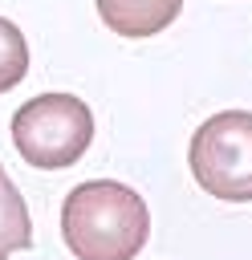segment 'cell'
<instances>
[{
  "mask_svg": "<svg viewBox=\"0 0 252 260\" xmlns=\"http://www.w3.org/2000/svg\"><path fill=\"white\" fill-rule=\"evenodd\" d=\"M24 73H28V41L12 20L0 16V93L20 85Z\"/></svg>",
  "mask_w": 252,
  "mask_h": 260,
  "instance_id": "6",
  "label": "cell"
},
{
  "mask_svg": "<svg viewBox=\"0 0 252 260\" xmlns=\"http://www.w3.org/2000/svg\"><path fill=\"white\" fill-rule=\"evenodd\" d=\"M61 236L77 260H134L146 248L150 211L134 187L93 179L65 195Z\"/></svg>",
  "mask_w": 252,
  "mask_h": 260,
  "instance_id": "1",
  "label": "cell"
},
{
  "mask_svg": "<svg viewBox=\"0 0 252 260\" xmlns=\"http://www.w3.org/2000/svg\"><path fill=\"white\" fill-rule=\"evenodd\" d=\"M195 183L224 203H252V110H219L191 134Z\"/></svg>",
  "mask_w": 252,
  "mask_h": 260,
  "instance_id": "3",
  "label": "cell"
},
{
  "mask_svg": "<svg viewBox=\"0 0 252 260\" xmlns=\"http://www.w3.org/2000/svg\"><path fill=\"white\" fill-rule=\"evenodd\" d=\"M12 142L28 167H73L93 142V114L73 93H37L12 114Z\"/></svg>",
  "mask_w": 252,
  "mask_h": 260,
  "instance_id": "2",
  "label": "cell"
},
{
  "mask_svg": "<svg viewBox=\"0 0 252 260\" xmlns=\"http://www.w3.org/2000/svg\"><path fill=\"white\" fill-rule=\"evenodd\" d=\"M183 12V0H98V16L122 37H154Z\"/></svg>",
  "mask_w": 252,
  "mask_h": 260,
  "instance_id": "4",
  "label": "cell"
},
{
  "mask_svg": "<svg viewBox=\"0 0 252 260\" xmlns=\"http://www.w3.org/2000/svg\"><path fill=\"white\" fill-rule=\"evenodd\" d=\"M24 248H33V219H28V207L16 191V183L0 167V260H8L12 252H24Z\"/></svg>",
  "mask_w": 252,
  "mask_h": 260,
  "instance_id": "5",
  "label": "cell"
}]
</instances>
